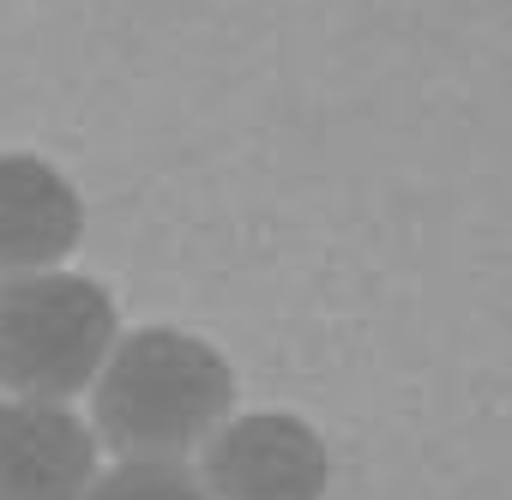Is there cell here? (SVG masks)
I'll return each mask as SVG.
<instances>
[{"label":"cell","instance_id":"1","mask_svg":"<svg viewBox=\"0 0 512 500\" xmlns=\"http://www.w3.org/2000/svg\"><path fill=\"white\" fill-rule=\"evenodd\" d=\"M229 404H235V374L205 338L145 326L109 350L91 410H97V434L115 452L175 458L211 440Z\"/></svg>","mask_w":512,"mask_h":500},{"label":"cell","instance_id":"2","mask_svg":"<svg viewBox=\"0 0 512 500\" xmlns=\"http://www.w3.org/2000/svg\"><path fill=\"white\" fill-rule=\"evenodd\" d=\"M115 350V302L73 272H25L0 284V386L13 398H73Z\"/></svg>","mask_w":512,"mask_h":500},{"label":"cell","instance_id":"3","mask_svg":"<svg viewBox=\"0 0 512 500\" xmlns=\"http://www.w3.org/2000/svg\"><path fill=\"white\" fill-rule=\"evenodd\" d=\"M326 476V440L284 410L235 416L205 446V500H320Z\"/></svg>","mask_w":512,"mask_h":500},{"label":"cell","instance_id":"4","mask_svg":"<svg viewBox=\"0 0 512 500\" xmlns=\"http://www.w3.org/2000/svg\"><path fill=\"white\" fill-rule=\"evenodd\" d=\"M97 440L91 428L49 398L0 404V500H91Z\"/></svg>","mask_w":512,"mask_h":500},{"label":"cell","instance_id":"5","mask_svg":"<svg viewBox=\"0 0 512 500\" xmlns=\"http://www.w3.org/2000/svg\"><path fill=\"white\" fill-rule=\"evenodd\" d=\"M79 235L85 211L73 181L31 151H0V272H43L73 254Z\"/></svg>","mask_w":512,"mask_h":500},{"label":"cell","instance_id":"6","mask_svg":"<svg viewBox=\"0 0 512 500\" xmlns=\"http://www.w3.org/2000/svg\"><path fill=\"white\" fill-rule=\"evenodd\" d=\"M91 500H205V482L181 458H127L91 488Z\"/></svg>","mask_w":512,"mask_h":500}]
</instances>
